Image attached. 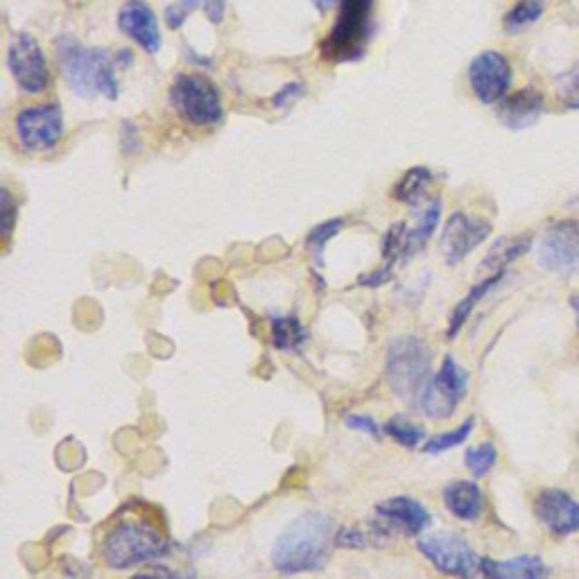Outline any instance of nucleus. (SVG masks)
I'll list each match as a JSON object with an SVG mask.
<instances>
[{
    "label": "nucleus",
    "instance_id": "nucleus-1",
    "mask_svg": "<svg viewBox=\"0 0 579 579\" xmlns=\"http://www.w3.org/2000/svg\"><path fill=\"white\" fill-rule=\"evenodd\" d=\"M333 543V518L322 512H306L295 518L276 539L272 564L283 575L315 573L326 564Z\"/></svg>",
    "mask_w": 579,
    "mask_h": 579
},
{
    "label": "nucleus",
    "instance_id": "nucleus-2",
    "mask_svg": "<svg viewBox=\"0 0 579 579\" xmlns=\"http://www.w3.org/2000/svg\"><path fill=\"white\" fill-rule=\"evenodd\" d=\"M57 59L66 84L75 95L91 100L95 95H105L116 100L120 93L118 84V59L105 48H86L73 37H59Z\"/></svg>",
    "mask_w": 579,
    "mask_h": 579
},
{
    "label": "nucleus",
    "instance_id": "nucleus-3",
    "mask_svg": "<svg viewBox=\"0 0 579 579\" xmlns=\"http://www.w3.org/2000/svg\"><path fill=\"white\" fill-rule=\"evenodd\" d=\"M374 0H342L340 14L322 46V57L333 64L358 62L374 30Z\"/></svg>",
    "mask_w": 579,
    "mask_h": 579
},
{
    "label": "nucleus",
    "instance_id": "nucleus-4",
    "mask_svg": "<svg viewBox=\"0 0 579 579\" xmlns=\"http://www.w3.org/2000/svg\"><path fill=\"white\" fill-rule=\"evenodd\" d=\"M430 374V351L417 337H401L390 344L385 362L387 385L403 401L419 399Z\"/></svg>",
    "mask_w": 579,
    "mask_h": 579
},
{
    "label": "nucleus",
    "instance_id": "nucleus-5",
    "mask_svg": "<svg viewBox=\"0 0 579 579\" xmlns=\"http://www.w3.org/2000/svg\"><path fill=\"white\" fill-rule=\"evenodd\" d=\"M163 550H166V539L159 530L148 523L127 521L114 527L107 537L105 561L111 568L125 570L161 557Z\"/></svg>",
    "mask_w": 579,
    "mask_h": 579
},
{
    "label": "nucleus",
    "instance_id": "nucleus-6",
    "mask_svg": "<svg viewBox=\"0 0 579 579\" xmlns=\"http://www.w3.org/2000/svg\"><path fill=\"white\" fill-rule=\"evenodd\" d=\"M170 102L195 127L218 125L224 114L220 89L202 73L179 75L170 86Z\"/></svg>",
    "mask_w": 579,
    "mask_h": 579
},
{
    "label": "nucleus",
    "instance_id": "nucleus-7",
    "mask_svg": "<svg viewBox=\"0 0 579 579\" xmlns=\"http://www.w3.org/2000/svg\"><path fill=\"white\" fill-rule=\"evenodd\" d=\"M417 548L444 575L460 579H487L485 568H482V557H478V552L460 534L435 532L417 541Z\"/></svg>",
    "mask_w": 579,
    "mask_h": 579
},
{
    "label": "nucleus",
    "instance_id": "nucleus-8",
    "mask_svg": "<svg viewBox=\"0 0 579 579\" xmlns=\"http://www.w3.org/2000/svg\"><path fill=\"white\" fill-rule=\"evenodd\" d=\"M469 394V371L457 365L453 356H446L442 367L432 376L419 394V410L430 419H448Z\"/></svg>",
    "mask_w": 579,
    "mask_h": 579
},
{
    "label": "nucleus",
    "instance_id": "nucleus-9",
    "mask_svg": "<svg viewBox=\"0 0 579 579\" xmlns=\"http://www.w3.org/2000/svg\"><path fill=\"white\" fill-rule=\"evenodd\" d=\"M7 68L16 86L28 95H39L50 84V66L41 43L30 32L12 34L7 46Z\"/></svg>",
    "mask_w": 579,
    "mask_h": 579
},
{
    "label": "nucleus",
    "instance_id": "nucleus-10",
    "mask_svg": "<svg viewBox=\"0 0 579 579\" xmlns=\"http://www.w3.org/2000/svg\"><path fill=\"white\" fill-rule=\"evenodd\" d=\"M14 129L25 152L41 154L55 150L64 136V114L59 105L25 107L14 118Z\"/></svg>",
    "mask_w": 579,
    "mask_h": 579
},
{
    "label": "nucleus",
    "instance_id": "nucleus-11",
    "mask_svg": "<svg viewBox=\"0 0 579 579\" xmlns=\"http://www.w3.org/2000/svg\"><path fill=\"white\" fill-rule=\"evenodd\" d=\"M539 265L548 272H579V220H557L539 240Z\"/></svg>",
    "mask_w": 579,
    "mask_h": 579
},
{
    "label": "nucleus",
    "instance_id": "nucleus-12",
    "mask_svg": "<svg viewBox=\"0 0 579 579\" xmlns=\"http://www.w3.org/2000/svg\"><path fill=\"white\" fill-rule=\"evenodd\" d=\"M469 84L482 105H498L509 95L512 86V64L498 50H485L469 64Z\"/></svg>",
    "mask_w": 579,
    "mask_h": 579
},
{
    "label": "nucleus",
    "instance_id": "nucleus-13",
    "mask_svg": "<svg viewBox=\"0 0 579 579\" xmlns=\"http://www.w3.org/2000/svg\"><path fill=\"white\" fill-rule=\"evenodd\" d=\"M491 231L494 227L487 220L466 215L462 211L453 213L442 231V254L446 265L462 263L466 256L485 243Z\"/></svg>",
    "mask_w": 579,
    "mask_h": 579
},
{
    "label": "nucleus",
    "instance_id": "nucleus-14",
    "mask_svg": "<svg viewBox=\"0 0 579 579\" xmlns=\"http://www.w3.org/2000/svg\"><path fill=\"white\" fill-rule=\"evenodd\" d=\"M534 514L557 539L573 537L579 532V500L564 489H541L534 498Z\"/></svg>",
    "mask_w": 579,
    "mask_h": 579
},
{
    "label": "nucleus",
    "instance_id": "nucleus-15",
    "mask_svg": "<svg viewBox=\"0 0 579 579\" xmlns=\"http://www.w3.org/2000/svg\"><path fill=\"white\" fill-rule=\"evenodd\" d=\"M118 28L129 39L136 41L145 53L157 55L161 50V30L157 14L145 0H127L118 12Z\"/></svg>",
    "mask_w": 579,
    "mask_h": 579
},
{
    "label": "nucleus",
    "instance_id": "nucleus-16",
    "mask_svg": "<svg viewBox=\"0 0 579 579\" xmlns=\"http://www.w3.org/2000/svg\"><path fill=\"white\" fill-rule=\"evenodd\" d=\"M376 514L385 527H394L405 537H419L432 523L428 509L419 500H412L408 496L383 500V503H378Z\"/></svg>",
    "mask_w": 579,
    "mask_h": 579
},
{
    "label": "nucleus",
    "instance_id": "nucleus-17",
    "mask_svg": "<svg viewBox=\"0 0 579 579\" xmlns=\"http://www.w3.org/2000/svg\"><path fill=\"white\" fill-rule=\"evenodd\" d=\"M543 111H546V100H543L541 91L527 86V89L509 93L503 102H498L496 116L503 127L512 129V132H521V129L537 125Z\"/></svg>",
    "mask_w": 579,
    "mask_h": 579
},
{
    "label": "nucleus",
    "instance_id": "nucleus-18",
    "mask_svg": "<svg viewBox=\"0 0 579 579\" xmlns=\"http://www.w3.org/2000/svg\"><path fill=\"white\" fill-rule=\"evenodd\" d=\"M444 505L457 521L475 523L485 512V496L471 480H455L444 489Z\"/></svg>",
    "mask_w": 579,
    "mask_h": 579
},
{
    "label": "nucleus",
    "instance_id": "nucleus-19",
    "mask_svg": "<svg viewBox=\"0 0 579 579\" xmlns=\"http://www.w3.org/2000/svg\"><path fill=\"white\" fill-rule=\"evenodd\" d=\"M487 579H548L550 566L539 557H514L505 561L482 559Z\"/></svg>",
    "mask_w": 579,
    "mask_h": 579
},
{
    "label": "nucleus",
    "instance_id": "nucleus-20",
    "mask_svg": "<svg viewBox=\"0 0 579 579\" xmlns=\"http://www.w3.org/2000/svg\"><path fill=\"white\" fill-rule=\"evenodd\" d=\"M505 279V270L503 272H494L489 276V279H485L482 283L478 285H473L469 295H466L460 304H457L453 308V315H451V322H448V331H446V337L448 340H453V337H457V333L462 331V326L466 324V319L471 317V313L475 310V306L480 304L482 299H485L491 290L496 288V285Z\"/></svg>",
    "mask_w": 579,
    "mask_h": 579
},
{
    "label": "nucleus",
    "instance_id": "nucleus-21",
    "mask_svg": "<svg viewBox=\"0 0 579 579\" xmlns=\"http://www.w3.org/2000/svg\"><path fill=\"white\" fill-rule=\"evenodd\" d=\"M532 247V236L521 233V236H505L500 238L498 243L489 249V254L485 256V261L480 263L482 270H494L503 272L509 263H514L516 258H521L523 254L530 252Z\"/></svg>",
    "mask_w": 579,
    "mask_h": 579
},
{
    "label": "nucleus",
    "instance_id": "nucleus-22",
    "mask_svg": "<svg viewBox=\"0 0 579 579\" xmlns=\"http://www.w3.org/2000/svg\"><path fill=\"white\" fill-rule=\"evenodd\" d=\"M432 181H435V175H432V170L426 166H417V168H410L405 175L401 177L399 184L394 188V197L403 204H412L417 206L423 197H426L428 188Z\"/></svg>",
    "mask_w": 579,
    "mask_h": 579
},
{
    "label": "nucleus",
    "instance_id": "nucleus-23",
    "mask_svg": "<svg viewBox=\"0 0 579 579\" xmlns=\"http://www.w3.org/2000/svg\"><path fill=\"white\" fill-rule=\"evenodd\" d=\"M439 218H442V200L435 197V200H432L426 209L421 211L417 227L408 231V238H405V256H412L414 252H419V249L428 243L430 236L437 229Z\"/></svg>",
    "mask_w": 579,
    "mask_h": 579
},
{
    "label": "nucleus",
    "instance_id": "nucleus-24",
    "mask_svg": "<svg viewBox=\"0 0 579 579\" xmlns=\"http://www.w3.org/2000/svg\"><path fill=\"white\" fill-rule=\"evenodd\" d=\"M543 12H546V5L543 0H518V3L505 14L503 28L507 32H521L525 28H530L532 23H537Z\"/></svg>",
    "mask_w": 579,
    "mask_h": 579
},
{
    "label": "nucleus",
    "instance_id": "nucleus-25",
    "mask_svg": "<svg viewBox=\"0 0 579 579\" xmlns=\"http://www.w3.org/2000/svg\"><path fill=\"white\" fill-rule=\"evenodd\" d=\"M272 342L281 351H295L306 342V331L295 317L272 319Z\"/></svg>",
    "mask_w": 579,
    "mask_h": 579
},
{
    "label": "nucleus",
    "instance_id": "nucleus-26",
    "mask_svg": "<svg viewBox=\"0 0 579 579\" xmlns=\"http://www.w3.org/2000/svg\"><path fill=\"white\" fill-rule=\"evenodd\" d=\"M383 430L394 439L396 444H401L405 448H417V446L428 442L426 430H423L421 426H417L414 421L401 417V414H396V417H392L390 421H387Z\"/></svg>",
    "mask_w": 579,
    "mask_h": 579
},
{
    "label": "nucleus",
    "instance_id": "nucleus-27",
    "mask_svg": "<svg viewBox=\"0 0 579 579\" xmlns=\"http://www.w3.org/2000/svg\"><path fill=\"white\" fill-rule=\"evenodd\" d=\"M473 428H475V419L469 417L466 421H462L455 430H448V432H442V435L430 437L428 442L423 444V451H426L428 455H439L444 451H451V448L460 446L466 442V439H469Z\"/></svg>",
    "mask_w": 579,
    "mask_h": 579
},
{
    "label": "nucleus",
    "instance_id": "nucleus-28",
    "mask_svg": "<svg viewBox=\"0 0 579 579\" xmlns=\"http://www.w3.org/2000/svg\"><path fill=\"white\" fill-rule=\"evenodd\" d=\"M498 462V448L491 442H482L478 446H473L464 455V464L475 478H485V475L494 469Z\"/></svg>",
    "mask_w": 579,
    "mask_h": 579
},
{
    "label": "nucleus",
    "instance_id": "nucleus-29",
    "mask_svg": "<svg viewBox=\"0 0 579 579\" xmlns=\"http://www.w3.org/2000/svg\"><path fill=\"white\" fill-rule=\"evenodd\" d=\"M342 227H344V220H342V218H333V220H328V222H322V224H319V227H315L313 231L308 233L306 247H308L310 256H313L317 263L324 261V249H326V245L331 243V240L337 236V233L342 231Z\"/></svg>",
    "mask_w": 579,
    "mask_h": 579
},
{
    "label": "nucleus",
    "instance_id": "nucleus-30",
    "mask_svg": "<svg viewBox=\"0 0 579 579\" xmlns=\"http://www.w3.org/2000/svg\"><path fill=\"white\" fill-rule=\"evenodd\" d=\"M204 10V0H177V3H172L168 5V10H166V23H168V28L170 30H179L181 25L186 23V19L190 14H193L195 10Z\"/></svg>",
    "mask_w": 579,
    "mask_h": 579
},
{
    "label": "nucleus",
    "instance_id": "nucleus-31",
    "mask_svg": "<svg viewBox=\"0 0 579 579\" xmlns=\"http://www.w3.org/2000/svg\"><path fill=\"white\" fill-rule=\"evenodd\" d=\"M559 102L568 111H579V71L568 73L559 80Z\"/></svg>",
    "mask_w": 579,
    "mask_h": 579
},
{
    "label": "nucleus",
    "instance_id": "nucleus-32",
    "mask_svg": "<svg viewBox=\"0 0 579 579\" xmlns=\"http://www.w3.org/2000/svg\"><path fill=\"white\" fill-rule=\"evenodd\" d=\"M344 426L351 428V430H358V432H362V435H369L374 439L380 437V426L374 419L367 417V414H349V417L344 419Z\"/></svg>",
    "mask_w": 579,
    "mask_h": 579
},
{
    "label": "nucleus",
    "instance_id": "nucleus-33",
    "mask_svg": "<svg viewBox=\"0 0 579 579\" xmlns=\"http://www.w3.org/2000/svg\"><path fill=\"white\" fill-rule=\"evenodd\" d=\"M0 197H3V231H5V238H10L12 236V231H14V224H16V215H19V206L14 204V197L10 195V190L3 188V193H0Z\"/></svg>",
    "mask_w": 579,
    "mask_h": 579
},
{
    "label": "nucleus",
    "instance_id": "nucleus-34",
    "mask_svg": "<svg viewBox=\"0 0 579 579\" xmlns=\"http://www.w3.org/2000/svg\"><path fill=\"white\" fill-rule=\"evenodd\" d=\"M301 95H304V86H301L299 82L285 84L283 89L274 95V105L279 109H285V107H290L295 100H299Z\"/></svg>",
    "mask_w": 579,
    "mask_h": 579
},
{
    "label": "nucleus",
    "instance_id": "nucleus-35",
    "mask_svg": "<svg viewBox=\"0 0 579 579\" xmlns=\"http://www.w3.org/2000/svg\"><path fill=\"white\" fill-rule=\"evenodd\" d=\"M224 10H227V0H204V14L211 23H222Z\"/></svg>",
    "mask_w": 579,
    "mask_h": 579
},
{
    "label": "nucleus",
    "instance_id": "nucleus-36",
    "mask_svg": "<svg viewBox=\"0 0 579 579\" xmlns=\"http://www.w3.org/2000/svg\"><path fill=\"white\" fill-rule=\"evenodd\" d=\"M123 148L127 154L141 152V138L132 123H123Z\"/></svg>",
    "mask_w": 579,
    "mask_h": 579
},
{
    "label": "nucleus",
    "instance_id": "nucleus-37",
    "mask_svg": "<svg viewBox=\"0 0 579 579\" xmlns=\"http://www.w3.org/2000/svg\"><path fill=\"white\" fill-rule=\"evenodd\" d=\"M310 3H313V5L317 7L319 14H326V12H331L333 7L340 5L342 0H310Z\"/></svg>",
    "mask_w": 579,
    "mask_h": 579
},
{
    "label": "nucleus",
    "instance_id": "nucleus-38",
    "mask_svg": "<svg viewBox=\"0 0 579 579\" xmlns=\"http://www.w3.org/2000/svg\"><path fill=\"white\" fill-rule=\"evenodd\" d=\"M568 304H570V308L575 310V313H577V319H579V292H577V295H573V297L568 299Z\"/></svg>",
    "mask_w": 579,
    "mask_h": 579
},
{
    "label": "nucleus",
    "instance_id": "nucleus-39",
    "mask_svg": "<svg viewBox=\"0 0 579 579\" xmlns=\"http://www.w3.org/2000/svg\"><path fill=\"white\" fill-rule=\"evenodd\" d=\"M132 579H163V577H152V575H138V577H132Z\"/></svg>",
    "mask_w": 579,
    "mask_h": 579
},
{
    "label": "nucleus",
    "instance_id": "nucleus-40",
    "mask_svg": "<svg viewBox=\"0 0 579 579\" xmlns=\"http://www.w3.org/2000/svg\"><path fill=\"white\" fill-rule=\"evenodd\" d=\"M577 442H579V439H577Z\"/></svg>",
    "mask_w": 579,
    "mask_h": 579
}]
</instances>
